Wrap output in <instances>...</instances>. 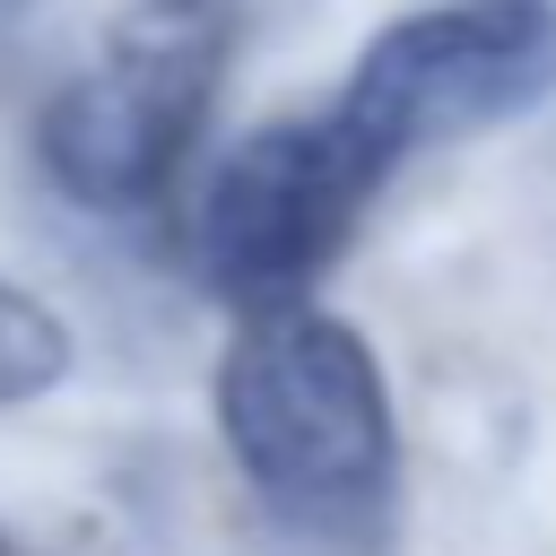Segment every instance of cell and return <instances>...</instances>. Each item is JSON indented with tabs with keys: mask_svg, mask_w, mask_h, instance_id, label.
Masks as SVG:
<instances>
[{
	"mask_svg": "<svg viewBox=\"0 0 556 556\" xmlns=\"http://www.w3.org/2000/svg\"><path fill=\"white\" fill-rule=\"evenodd\" d=\"M547 96H556V9L547 0H443V9L391 17L321 113L348 139V156L374 182H391L426 148L521 122Z\"/></svg>",
	"mask_w": 556,
	"mask_h": 556,
	"instance_id": "obj_2",
	"label": "cell"
},
{
	"mask_svg": "<svg viewBox=\"0 0 556 556\" xmlns=\"http://www.w3.org/2000/svg\"><path fill=\"white\" fill-rule=\"evenodd\" d=\"M217 434L252 504L313 556H382L400 513V426L382 356L321 304H261L217 356Z\"/></svg>",
	"mask_w": 556,
	"mask_h": 556,
	"instance_id": "obj_1",
	"label": "cell"
},
{
	"mask_svg": "<svg viewBox=\"0 0 556 556\" xmlns=\"http://www.w3.org/2000/svg\"><path fill=\"white\" fill-rule=\"evenodd\" d=\"M0 556H9V539H0Z\"/></svg>",
	"mask_w": 556,
	"mask_h": 556,
	"instance_id": "obj_6",
	"label": "cell"
},
{
	"mask_svg": "<svg viewBox=\"0 0 556 556\" xmlns=\"http://www.w3.org/2000/svg\"><path fill=\"white\" fill-rule=\"evenodd\" d=\"M70 356H78L70 321H61L35 287L0 278V408H26V400H43V391H61Z\"/></svg>",
	"mask_w": 556,
	"mask_h": 556,
	"instance_id": "obj_5",
	"label": "cell"
},
{
	"mask_svg": "<svg viewBox=\"0 0 556 556\" xmlns=\"http://www.w3.org/2000/svg\"><path fill=\"white\" fill-rule=\"evenodd\" d=\"M374 174L348 156V139L330 130V113H287L261 122L252 139H235L191 208V261L200 287L226 295L235 313L261 304H295L356 235V217L374 208Z\"/></svg>",
	"mask_w": 556,
	"mask_h": 556,
	"instance_id": "obj_4",
	"label": "cell"
},
{
	"mask_svg": "<svg viewBox=\"0 0 556 556\" xmlns=\"http://www.w3.org/2000/svg\"><path fill=\"white\" fill-rule=\"evenodd\" d=\"M217 52H226L217 17L200 0H165L96 70H78L35 122V156H43L52 191H70L96 217L156 208L217 96Z\"/></svg>",
	"mask_w": 556,
	"mask_h": 556,
	"instance_id": "obj_3",
	"label": "cell"
}]
</instances>
